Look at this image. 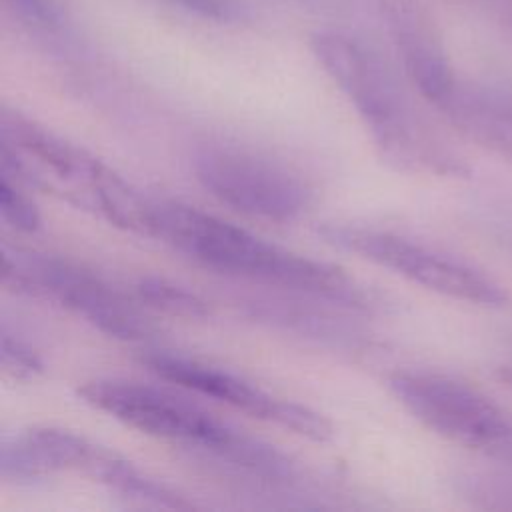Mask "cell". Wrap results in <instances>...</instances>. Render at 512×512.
I'll return each instance as SVG.
<instances>
[{"instance_id":"6da1fadb","label":"cell","mask_w":512,"mask_h":512,"mask_svg":"<svg viewBox=\"0 0 512 512\" xmlns=\"http://www.w3.org/2000/svg\"><path fill=\"white\" fill-rule=\"evenodd\" d=\"M148 236L164 240L194 262L222 274L354 308L374 304V296L344 270L284 250L194 206L152 202Z\"/></svg>"},{"instance_id":"7a4b0ae2","label":"cell","mask_w":512,"mask_h":512,"mask_svg":"<svg viewBox=\"0 0 512 512\" xmlns=\"http://www.w3.org/2000/svg\"><path fill=\"white\" fill-rule=\"evenodd\" d=\"M310 48L390 162L442 176L468 174L466 164L420 126L392 76L364 44L338 30H320Z\"/></svg>"},{"instance_id":"3957f363","label":"cell","mask_w":512,"mask_h":512,"mask_svg":"<svg viewBox=\"0 0 512 512\" xmlns=\"http://www.w3.org/2000/svg\"><path fill=\"white\" fill-rule=\"evenodd\" d=\"M0 160V172L18 182L58 192L98 210L114 226L144 234L150 200L98 158L16 110H2Z\"/></svg>"},{"instance_id":"277c9868","label":"cell","mask_w":512,"mask_h":512,"mask_svg":"<svg viewBox=\"0 0 512 512\" xmlns=\"http://www.w3.org/2000/svg\"><path fill=\"white\" fill-rule=\"evenodd\" d=\"M78 396L148 436L202 450L224 464L268 478H290L294 474L290 458L274 446L234 430L166 390L108 378L86 382L78 388Z\"/></svg>"},{"instance_id":"5b68a950","label":"cell","mask_w":512,"mask_h":512,"mask_svg":"<svg viewBox=\"0 0 512 512\" xmlns=\"http://www.w3.org/2000/svg\"><path fill=\"white\" fill-rule=\"evenodd\" d=\"M2 284L18 294L48 298L72 310L100 332L120 340H144L150 322L94 272L48 254L2 248Z\"/></svg>"},{"instance_id":"8992f818","label":"cell","mask_w":512,"mask_h":512,"mask_svg":"<svg viewBox=\"0 0 512 512\" xmlns=\"http://www.w3.org/2000/svg\"><path fill=\"white\" fill-rule=\"evenodd\" d=\"M320 234L326 242L388 268L436 294L490 308H500L508 302L506 290L482 270L404 236L356 224H328L322 226Z\"/></svg>"},{"instance_id":"52a82bcc","label":"cell","mask_w":512,"mask_h":512,"mask_svg":"<svg viewBox=\"0 0 512 512\" xmlns=\"http://www.w3.org/2000/svg\"><path fill=\"white\" fill-rule=\"evenodd\" d=\"M192 168L216 200L248 216L288 222L298 218L312 198L298 174L244 148L202 146L194 152Z\"/></svg>"},{"instance_id":"ba28073f","label":"cell","mask_w":512,"mask_h":512,"mask_svg":"<svg viewBox=\"0 0 512 512\" xmlns=\"http://www.w3.org/2000/svg\"><path fill=\"white\" fill-rule=\"evenodd\" d=\"M396 400L426 428L468 448H496L510 436L502 410L476 388L436 372L404 370L388 382Z\"/></svg>"},{"instance_id":"9c48e42d","label":"cell","mask_w":512,"mask_h":512,"mask_svg":"<svg viewBox=\"0 0 512 512\" xmlns=\"http://www.w3.org/2000/svg\"><path fill=\"white\" fill-rule=\"evenodd\" d=\"M162 380L178 384L200 396L224 402L252 418L278 424L300 436L324 442L332 436V424L316 410L278 398L222 368L176 354L154 352L144 358Z\"/></svg>"},{"instance_id":"30bf717a","label":"cell","mask_w":512,"mask_h":512,"mask_svg":"<svg viewBox=\"0 0 512 512\" xmlns=\"http://www.w3.org/2000/svg\"><path fill=\"white\" fill-rule=\"evenodd\" d=\"M110 456V450L80 434L34 426L2 440L0 476L2 480L34 482L56 472L76 470L96 478Z\"/></svg>"},{"instance_id":"8fae6325","label":"cell","mask_w":512,"mask_h":512,"mask_svg":"<svg viewBox=\"0 0 512 512\" xmlns=\"http://www.w3.org/2000/svg\"><path fill=\"white\" fill-rule=\"evenodd\" d=\"M390 34L418 92L440 108L456 88V76L428 12L414 0H384Z\"/></svg>"},{"instance_id":"7c38bea8","label":"cell","mask_w":512,"mask_h":512,"mask_svg":"<svg viewBox=\"0 0 512 512\" xmlns=\"http://www.w3.org/2000/svg\"><path fill=\"white\" fill-rule=\"evenodd\" d=\"M440 110L464 138L512 162V88L456 82Z\"/></svg>"},{"instance_id":"4fadbf2b","label":"cell","mask_w":512,"mask_h":512,"mask_svg":"<svg viewBox=\"0 0 512 512\" xmlns=\"http://www.w3.org/2000/svg\"><path fill=\"white\" fill-rule=\"evenodd\" d=\"M98 480L108 488H112L114 492L122 494L124 498L136 500L140 504H150L158 508H176V510L194 506L190 500H186V496L142 474L134 464H130L118 454L110 456V460L100 470Z\"/></svg>"},{"instance_id":"5bb4252c","label":"cell","mask_w":512,"mask_h":512,"mask_svg":"<svg viewBox=\"0 0 512 512\" xmlns=\"http://www.w3.org/2000/svg\"><path fill=\"white\" fill-rule=\"evenodd\" d=\"M136 294L146 306L174 314V316L202 318L210 314L206 300L186 290L184 286H178L164 278H154V276L140 278L136 284Z\"/></svg>"},{"instance_id":"9a60e30c","label":"cell","mask_w":512,"mask_h":512,"mask_svg":"<svg viewBox=\"0 0 512 512\" xmlns=\"http://www.w3.org/2000/svg\"><path fill=\"white\" fill-rule=\"evenodd\" d=\"M0 214L18 232H36L42 216L30 196L20 188V182L0 172Z\"/></svg>"},{"instance_id":"2e32d148","label":"cell","mask_w":512,"mask_h":512,"mask_svg":"<svg viewBox=\"0 0 512 512\" xmlns=\"http://www.w3.org/2000/svg\"><path fill=\"white\" fill-rule=\"evenodd\" d=\"M2 370L14 380H34L42 374L44 364L40 356L16 334H10L8 328H2Z\"/></svg>"},{"instance_id":"e0dca14e","label":"cell","mask_w":512,"mask_h":512,"mask_svg":"<svg viewBox=\"0 0 512 512\" xmlns=\"http://www.w3.org/2000/svg\"><path fill=\"white\" fill-rule=\"evenodd\" d=\"M20 14H24L32 22H48L50 14L46 10L44 0H10Z\"/></svg>"},{"instance_id":"ac0fdd59","label":"cell","mask_w":512,"mask_h":512,"mask_svg":"<svg viewBox=\"0 0 512 512\" xmlns=\"http://www.w3.org/2000/svg\"><path fill=\"white\" fill-rule=\"evenodd\" d=\"M500 378L512 388V366H506V368H502L500 370Z\"/></svg>"}]
</instances>
